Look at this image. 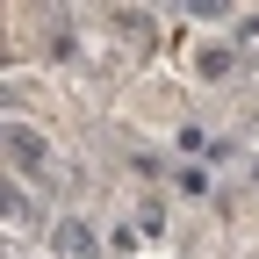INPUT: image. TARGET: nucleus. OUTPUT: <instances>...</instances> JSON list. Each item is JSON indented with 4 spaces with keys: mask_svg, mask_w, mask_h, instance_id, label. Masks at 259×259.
I'll return each mask as SVG.
<instances>
[{
    "mask_svg": "<svg viewBox=\"0 0 259 259\" xmlns=\"http://www.w3.org/2000/svg\"><path fill=\"white\" fill-rule=\"evenodd\" d=\"M8 151L22 158V166H44V158H51V151H44V137H36V130H22V122L8 130Z\"/></svg>",
    "mask_w": 259,
    "mask_h": 259,
    "instance_id": "f257e3e1",
    "label": "nucleus"
},
{
    "mask_svg": "<svg viewBox=\"0 0 259 259\" xmlns=\"http://www.w3.org/2000/svg\"><path fill=\"white\" fill-rule=\"evenodd\" d=\"M58 245H65V252H72V259H87V252H94V238L79 231V223H65V231H58Z\"/></svg>",
    "mask_w": 259,
    "mask_h": 259,
    "instance_id": "f03ea898",
    "label": "nucleus"
}]
</instances>
